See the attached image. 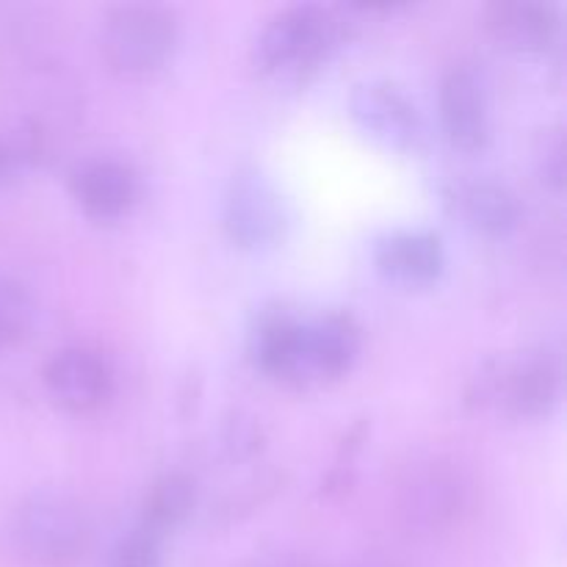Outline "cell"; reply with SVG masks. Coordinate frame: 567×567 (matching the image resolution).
Returning a JSON list of instances; mask_svg holds the SVG:
<instances>
[{
    "label": "cell",
    "mask_w": 567,
    "mask_h": 567,
    "mask_svg": "<svg viewBox=\"0 0 567 567\" xmlns=\"http://www.w3.org/2000/svg\"><path fill=\"white\" fill-rule=\"evenodd\" d=\"M221 225L230 241L241 249L275 247L288 225L286 203L275 183L258 166H241L225 192Z\"/></svg>",
    "instance_id": "cell-6"
},
{
    "label": "cell",
    "mask_w": 567,
    "mask_h": 567,
    "mask_svg": "<svg viewBox=\"0 0 567 567\" xmlns=\"http://www.w3.org/2000/svg\"><path fill=\"white\" fill-rule=\"evenodd\" d=\"M66 188L89 219L116 221L138 203L142 181L127 161L114 155H89L66 172Z\"/></svg>",
    "instance_id": "cell-9"
},
{
    "label": "cell",
    "mask_w": 567,
    "mask_h": 567,
    "mask_svg": "<svg viewBox=\"0 0 567 567\" xmlns=\"http://www.w3.org/2000/svg\"><path fill=\"white\" fill-rule=\"evenodd\" d=\"M288 485V474L282 468H264L260 474L249 476L244 485H238L236 491L227 493L219 504L214 507L210 518L219 520V524L230 526L238 520L249 518L252 513H258L260 507L271 502L275 496H280Z\"/></svg>",
    "instance_id": "cell-17"
},
{
    "label": "cell",
    "mask_w": 567,
    "mask_h": 567,
    "mask_svg": "<svg viewBox=\"0 0 567 567\" xmlns=\"http://www.w3.org/2000/svg\"><path fill=\"white\" fill-rule=\"evenodd\" d=\"M485 25L504 48L518 53H543L559 39L563 17L554 3L498 0L485 9Z\"/></svg>",
    "instance_id": "cell-15"
},
{
    "label": "cell",
    "mask_w": 567,
    "mask_h": 567,
    "mask_svg": "<svg viewBox=\"0 0 567 567\" xmlns=\"http://www.w3.org/2000/svg\"><path fill=\"white\" fill-rule=\"evenodd\" d=\"M537 169H540L543 183L554 192H563L565 186V142L559 127L543 131L537 142Z\"/></svg>",
    "instance_id": "cell-21"
},
{
    "label": "cell",
    "mask_w": 567,
    "mask_h": 567,
    "mask_svg": "<svg viewBox=\"0 0 567 567\" xmlns=\"http://www.w3.org/2000/svg\"><path fill=\"white\" fill-rule=\"evenodd\" d=\"M181 44V17L158 3H125L105 11L100 53L111 72L144 78L158 72Z\"/></svg>",
    "instance_id": "cell-5"
},
{
    "label": "cell",
    "mask_w": 567,
    "mask_h": 567,
    "mask_svg": "<svg viewBox=\"0 0 567 567\" xmlns=\"http://www.w3.org/2000/svg\"><path fill=\"white\" fill-rule=\"evenodd\" d=\"M441 125L449 142L465 153H476L491 142V111L485 86L468 66H452L441 81Z\"/></svg>",
    "instance_id": "cell-12"
},
{
    "label": "cell",
    "mask_w": 567,
    "mask_h": 567,
    "mask_svg": "<svg viewBox=\"0 0 567 567\" xmlns=\"http://www.w3.org/2000/svg\"><path fill=\"white\" fill-rule=\"evenodd\" d=\"M161 543L164 537L136 524L116 543L111 567H161Z\"/></svg>",
    "instance_id": "cell-20"
},
{
    "label": "cell",
    "mask_w": 567,
    "mask_h": 567,
    "mask_svg": "<svg viewBox=\"0 0 567 567\" xmlns=\"http://www.w3.org/2000/svg\"><path fill=\"white\" fill-rule=\"evenodd\" d=\"M363 349V327L349 310H327L305 321L302 388L330 385L354 369Z\"/></svg>",
    "instance_id": "cell-10"
},
{
    "label": "cell",
    "mask_w": 567,
    "mask_h": 567,
    "mask_svg": "<svg viewBox=\"0 0 567 567\" xmlns=\"http://www.w3.org/2000/svg\"><path fill=\"white\" fill-rule=\"evenodd\" d=\"M37 319L31 288L11 275H0V349L20 343Z\"/></svg>",
    "instance_id": "cell-18"
},
{
    "label": "cell",
    "mask_w": 567,
    "mask_h": 567,
    "mask_svg": "<svg viewBox=\"0 0 567 567\" xmlns=\"http://www.w3.org/2000/svg\"><path fill=\"white\" fill-rule=\"evenodd\" d=\"M219 449L225 460L241 465L252 463L266 449V430L247 410H230L219 426Z\"/></svg>",
    "instance_id": "cell-19"
},
{
    "label": "cell",
    "mask_w": 567,
    "mask_h": 567,
    "mask_svg": "<svg viewBox=\"0 0 567 567\" xmlns=\"http://www.w3.org/2000/svg\"><path fill=\"white\" fill-rule=\"evenodd\" d=\"M354 567H402V565L391 563V559H363V563H358Z\"/></svg>",
    "instance_id": "cell-24"
},
{
    "label": "cell",
    "mask_w": 567,
    "mask_h": 567,
    "mask_svg": "<svg viewBox=\"0 0 567 567\" xmlns=\"http://www.w3.org/2000/svg\"><path fill=\"white\" fill-rule=\"evenodd\" d=\"M42 382L50 399L70 415H92L116 393V371L109 354L97 347L72 343L50 354Z\"/></svg>",
    "instance_id": "cell-7"
},
{
    "label": "cell",
    "mask_w": 567,
    "mask_h": 567,
    "mask_svg": "<svg viewBox=\"0 0 567 567\" xmlns=\"http://www.w3.org/2000/svg\"><path fill=\"white\" fill-rule=\"evenodd\" d=\"M374 264L391 282L424 288L441 280L446 269V249L443 238L432 230H396L377 241Z\"/></svg>",
    "instance_id": "cell-13"
},
{
    "label": "cell",
    "mask_w": 567,
    "mask_h": 567,
    "mask_svg": "<svg viewBox=\"0 0 567 567\" xmlns=\"http://www.w3.org/2000/svg\"><path fill=\"white\" fill-rule=\"evenodd\" d=\"M354 125L396 153H415L424 142V120L413 100L388 81H363L349 94Z\"/></svg>",
    "instance_id": "cell-8"
},
{
    "label": "cell",
    "mask_w": 567,
    "mask_h": 567,
    "mask_svg": "<svg viewBox=\"0 0 567 567\" xmlns=\"http://www.w3.org/2000/svg\"><path fill=\"white\" fill-rule=\"evenodd\" d=\"M563 396V360L551 347L496 354L476 365L465 382L463 402L471 413H498L515 421H537L554 413Z\"/></svg>",
    "instance_id": "cell-1"
},
{
    "label": "cell",
    "mask_w": 567,
    "mask_h": 567,
    "mask_svg": "<svg viewBox=\"0 0 567 567\" xmlns=\"http://www.w3.org/2000/svg\"><path fill=\"white\" fill-rule=\"evenodd\" d=\"M474 476L452 457L415 460L396 487V515L415 535L457 529L474 513Z\"/></svg>",
    "instance_id": "cell-3"
},
{
    "label": "cell",
    "mask_w": 567,
    "mask_h": 567,
    "mask_svg": "<svg viewBox=\"0 0 567 567\" xmlns=\"http://www.w3.org/2000/svg\"><path fill=\"white\" fill-rule=\"evenodd\" d=\"M369 435H371V421L369 419H358V421H354V424L349 426L347 432H343L341 441H338L336 460H332V465L354 468V460H358V454L363 452L365 443H369Z\"/></svg>",
    "instance_id": "cell-22"
},
{
    "label": "cell",
    "mask_w": 567,
    "mask_h": 567,
    "mask_svg": "<svg viewBox=\"0 0 567 567\" xmlns=\"http://www.w3.org/2000/svg\"><path fill=\"white\" fill-rule=\"evenodd\" d=\"M197 507V480L186 471H166L147 487L138 524L166 537L186 524Z\"/></svg>",
    "instance_id": "cell-16"
},
{
    "label": "cell",
    "mask_w": 567,
    "mask_h": 567,
    "mask_svg": "<svg viewBox=\"0 0 567 567\" xmlns=\"http://www.w3.org/2000/svg\"><path fill=\"white\" fill-rule=\"evenodd\" d=\"M347 37V20L336 9L293 3L277 11L252 44V61L260 72L305 81L327 64Z\"/></svg>",
    "instance_id": "cell-2"
},
{
    "label": "cell",
    "mask_w": 567,
    "mask_h": 567,
    "mask_svg": "<svg viewBox=\"0 0 567 567\" xmlns=\"http://www.w3.org/2000/svg\"><path fill=\"white\" fill-rule=\"evenodd\" d=\"M305 319L286 305L264 308L247 338V352L255 369L282 385L302 388Z\"/></svg>",
    "instance_id": "cell-11"
},
{
    "label": "cell",
    "mask_w": 567,
    "mask_h": 567,
    "mask_svg": "<svg viewBox=\"0 0 567 567\" xmlns=\"http://www.w3.org/2000/svg\"><path fill=\"white\" fill-rule=\"evenodd\" d=\"M9 535L17 554L37 567H72L92 546V524L81 504L50 491L31 493L17 504Z\"/></svg>",
    "instance_id": "cell-4"
},
{
    "label": "cell",
    "mask_w": 567,
    "mask_h": 567,
    "mask_svg": "<svg viewBox=\"0 0 567 567\" xmlns=\"http://www.w3.org/2000/svg\"><path fill=\"white\" fill-rule=\"evenodd\" d=\"M446 205L465 227L482 236H507L518 227L520 199L509 186L487 177L457 181L446 188Z\"/></svg>",
    "instance_id": "cell-14"
},
{
    "label": "cell",
    "mask_w": 567,
    "mask_h": 567,
    "mask_svg": "<svg viewBox=\"0 0 567 567\" xmlns=\"http://www.w3.org/2000/svg\"><path fill=\"white\" fill-rule=\"evenodd\" d=\"M255 567H327L316 559L302 557V554H271V557L260 559Z\"/></svg>",
    "instance_id": "cell-23"
}]
</instances>
